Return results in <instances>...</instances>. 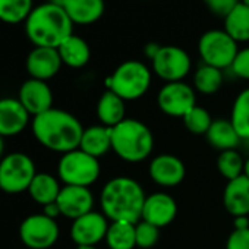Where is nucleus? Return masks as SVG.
Listing matches in <instances>:
<instances>
[{"label":"nucleus","mask_w":249,"mask_h":249,"mask_svg":"<svg viewBox=\"0 0 249 249\" xmlns=\"http://www.w3.org/2000/svg\"><path fill=\"white\" fill-rule=\"evenodd\" d=\"M31 129L43 147L62 154L78 150L84 134L81 122L72 113L54 107L36 116Z\"/></svg>","instance_id":"obj_1"},{"label":"nucleus","mask_w":249,"mask_h":249,"mask_svg":"<svg viewBox=\"0 0 249 249\" xmlns=\"http://www.w3.org/2000/svg\"><path fill=\"white\" fill-rule=\"evenodd\" d=\"M145 198L147 195L142 186L135 179L116 176L101 189V213L110 221H129L137 224L141 221Z\"/></svg>","instance_id":"obj_2"},{"label":"nucleus","mask_w":249,"mask_h":249,"mask_svg":"<svg viewBox=\"0 0 249 249\" xmlns=\"http://www.w3.org/2000/svg\"><path fill=\"white\" fill-rule=\"evenodd\" d=\"M24 25L25 34L34 47L57 49L73 34V24L65 9L52 2L36 6Z\"/></svg>","instance_id":"obj_3"},{"label":"nucleus","mask_w":249,"mask_h":249,"mask_svg":"<svg viewBox=\"0 0 249 249\" xmlns=\"http://www.w3.org/2000/svg\"><path fill=\"white\" fill-rule=\"evenodd\" d=\"M111 150L128 163H141L154 150V135L145 123L126 117L111 128Z\"/></svg>","instance_id":"obj_4"},{"label":"nucleus","mask_w":249,"mask_h":249,"mask_svg":"<svg viewBox=\"0 0 249 249\" xmlns=\"http://www.w3.org/2000/svg\"><path fill=\"white\" fill-rule=\"evenodd\" d=\"M153 79L151 69L141 60H126L120 63L113 73L106 78V88L117 94L124 101L141 98L150 89Z\"/></svg>","instance_id":"obj_5"},{"label":"nucleus","mask_w":249,"mask_h":249,"mask_svg":"<svg viewBox=\"0 0 249 249\" xmlns=\"http://www.w3.org/2000/svg\"><path fill=\"white\" fill-rule=\"evenodd\" d=\"M57 176L65 185L89 188L100 178L98 159L84 153L79 148L69 151L59 160Z\"/></svg>","instance_id":"obj_6"},{"label":"nucleus","mask_w":249,"mask_h":249,"mask_svg":"<svg viewBox=\"0 0 249 249\" xmlns=\"http://www.w3.org/2000/svg\"><path fill=\"white\" fill-rule=\"evenodd\" d=\"M237 52V43L224 30H208L198 40V54L202 63L221 71L230 69Z\"/></svg>","instance_id":"obj_7"},{"label":"nucleus","mask_w":249,"mask_h":249,"mask_svg":"<svg viewBox=\"0 0 249 249\" xmlns=\"http://www.w3.org/2000/svg\"><path fill=\"white\" fill-rule=\"evenodd\" d=\"M36 175V164L25 153H11L0 160V189L6 194L28 191Z\"/></svg>","instance_id":"obj_8"},{"label":"nucleus","mask_w":249,"mask_h":249,"mask_svg":"<svg viewBox=\"0 0 249 249\" xmlns=\"http://www.w3.org/2000/svg\"><path fill=\"white\" fill-rule=\"evenodd\" d=\"M153 72L164 82L183 81L191 69L192 60L186 50L178 46H161L157 56L151 60Z\"/></svg>","instance_id":"obj_9"},{"label":"nucleus","mask_w":249,"mask_h":249,"mask_svg":"<svg viewBox=\"0 0 249 249\" xmlns=\"http://www.w3.org/2000/svg\"><path fill=\"white\" fill-rule=\"evenodd\" d=\"M56 220L41 214L28 215L19 226V237L28 249H49L59 239Z\"/></svg>","instance_id":"obj_10"},{"label":"nucleus","mask_w":249,"mask_h":249,"mask_svg":"<svg viewBox=\"0 0 249 249\" xmlns=\"http://www.w3.org/2000/svg\"><path fill=\"white\" fill-rule=\"evenodd\" d=\"M157 104L164 114L183 117L196 106L195 89L185 81L166 82L157 94Z\"/></svg>","instance_id":"obj_11"},{"label":"nucleus","mask_w":249,"mask_h":249,"mask_svg":"<svg viewBox=\"0 0 249 249\" xmlns=\"http://www.w3.org/2000/svg\"><path fill=\"white\" fill-rule=\"evenodd\" d=\"M107 217L103 213L91 211L76 220L71 226V239L78 246H95L106 239L108 229Z\"/></svg>","instance_id":"obj_12"},{"label":"nucleus","mask_w":249,"mask_h":249,"mask_svg":"<svg viewBox=\"0 0 249 249\" xmlns=\"http://www.w3.org/2000/svg\"><path fill=\"white\" fill-rule=\"evenodd\" d=\"M150 179L163 188H173L183 182L186 167L183 161L173 154H159L148 166Z\"/></svg>","instance_id":"obj_13"},{"label":"nucleus","mask_w":249,"mask_h":249,"mask_svg":"<svg viewBox=\"0 0 249 249\" xmlns=\"http://www.w3.org/2000/svg\"><path fill=\"white\" fill-rule=\"evenodd\" d=\"M178 215V204L175 198L166 192H154L145 198L141 220L163 229L173 223Z\"/></svg>","instance_id":"obj_14"},{"label":"nucleus","mask_w":249,"mask_h":249,"mask_svg":"<svg viewBox=\"0 0 249 249\" xmlns=\"http://www.w3.org/2000/svg\"><path fill=\"white\" fill-rule=\"evenodd\" d=\"M62 65L63 63L57 49L52 47H34L25 60L28 75L34 79L46 82L59 73Z\"/></svg>","instance_id":"obj_15"},{"label":"nucleus","mask_w":249,"mask_h":249,"mask_svg":"<svg viewBox=\"0 0 249 249\" xmlns=\"http://www.w3.org/2000/svg\"><path fill=\"white\" fill-rule=\"evenodd\" d=\"M56 202L60 208L62 215L76 220L92 211L94 195L89 191V188L65 185L60 189V194Z\"/></svg>","instance_id":"obj_16"},{"label":"nucleus","mask_w":249,"mask_h":249,"mask_svg":"<svg viewBox=\"0 0 249 249\" xmlns=\"http://www.w3.org/2000/svg\"><path fill=\"white\" fill-rule=\"evenodd\" d=\"M18 100L34 117L53 108V92L46 81L27 79L19 88Z\"/></svg>","instance_id":"obj_17"},{"label":"nucleus","mask_w":249,"mask_h":249,"mask_svg":"<svg viewBox=\"0 0 249 249\" xmlns=\"http://www.w3.org/2000/svg\"><path fill=\"white\" fill-rule=\"evenodd\" d=\"M30 113L18 98L0 100V135L15 137L21 134L30 123Z\"/></svg>","instance_id":"obj_18"},{"label":"nucleus","mask_w":249,"mask_h":249,"mask_svg":"<svg viewBox=\"0 0 249 249\" xmlns=\"http://www.w3.org/2000/svg\"><path fill=\"white\" fill-rule=\"evenodd\" d=\"M223 205L233 217L249 215V179L245 175L227 182L223 191Z\"/></svg>","instance_id":"obj_19"},{"label":"nucleus","mask_w":249,"mask_h":249,"mask_svg":"<svg viewBox=\"0 0 249 249\" xmlns=\"http://www.w3.org/2000/svg\"><path fill=\"white\" fill-rule=\"evenodd\" d=\"M73 25H91L101 19L106 11L104 0H66L62 6Z\"/></svg>","instance_id":"obj_20"},{"label":"nucleus","mask_w":249,"mask_h":249,"mask_svg":"<svg viewBox=\"0 0 249 249\" xmlns=\"http://www.w3.org/2000/svg\"><path fill=\"white\" fill-rule=\"evenodd\" d=\"M79 150L95 159L106 156L111 150V128L104 124H92L84 129Z\"/></svg>","instance_id":"obj_21"},{"label":"nucleus","mask_w":249,"mask_h":249,"mask_svg":"<svg viewBox=\"0 0 249 249\" xmlns=\"http://www.w3.org/2000/svg\"><path fill=\"white\" fill-rule=\"evenodd\" d=\"M57 52L60 54L62 63L72 68L81 69L84 68L91 59V49L88 43L79 36H69L59 47Z\"/></svg>","instance_id":"obj_22"},{"label":"nucleus","mask_w":249,"mask_h":249,"mask_svg":"<svg viewBox=\"0 0 249 249\" xmlns=\"http://www.w3.org/2000/svg\"><path fill=\"white\" fill-rule=\"evenodd\" d=\"M124 100L120 98L117 94H114L110 89H106L98 103H97V116L101 122V124L107 128H114L122 120H124Z\"/></svg>","instance_id":"obj_23"},{"label":"nucleus","mask_w":249,"mask_h":249,"mask_svg":"<svg viewBox=\"0 0 249 249\" xmlns=\"http://www.w3.org/2000/svg\"><path fill=\"white\" fill-rule=\"evenodd\" d=\"M207 141L211 147L227 151V150H236V147L240 144V137L237 135L234 126L231 124L230 119H215L213 120L211 126L207 132Z\"/></svg>","instance_id":"obj_24"},{"label":"nucleus","mask_w":249,"mask_h":249,"mask_svg":"<svg viewBox=\"0 0 249 249\" xmlns=\"http://www.w3.org/2000/svg\"><path fill=\"white\" fill-rule=\"evenodd\" d=\"M60 185L59 180L50 175V173H37L34 180L31 182L28 188L30 196L40 205H47L57 201V196L60 194Z\"/></svg>","instance_id":"obj_25"},{"label":"nucleus","mask_w":249,"mask_h":249,"mask_svg":"<svg viewBox=\"0 0 249 249\" xmlns=\"http://www.w3.org/2000/svg\"><path fill=\"white\" fill-rule=\"evenodd\" d=\"M224 31L236 41L246 43L249 41V6L239 3L224 19Z\"/></svg>","instance_id":"obj_26"},{"label":"nucleus","mask_w":249,"mask_h":249,"mask_svg":"<svg viewBox=\"0 0 249 249\" xmlns=\"http://www.w3.org/2000/svg\"><path fill=\"white\" fill-rule=\"evenodd\" d=\"M104 240L108 249H134L137 246L135 224L129 221H111Z\"/></svg>","instance_id":"obj_27"},{"label":"nucleus","mask_w":249,"mask_h":249,"mask_svg":"<svg viewBox=\"0 0 249 249\" xmlns=\"http://www.w3.org/2000/svg\"><path fill=\"white\" fill-rule=\"evenodd\" d=\"M223 81V71L205 63L199 65L194 72V89L204 95L215 94L221 88Z\"/></svg>","instance_id":"obj_28"},{"label":"nucleus","mask_w":249,"mask_h":249,"mask_svg":"<svg viewBox=\"0 0 249 249\" xmlns=\"http://www.w3.org/2000/svg\"><path fill=\"white\" fill-rule=\"evenodd\" d=\"M230 122L240 140H249V87L236 95L231 106Z\"/></svg>","instance_id":"obj_29"},{"label":"nucleus","mask_w":249,"mask_h":249,"mask_svg":"<svg viewBox=\"0 0 249 249\" xmlns=\"http://www.w3.org/2000/svg\"><path fill=\"white\" fill-rule=\"evenodd\" d=\"M34 8V0H0V21L8 25L25 22Z\"/></svg>","instance_id":"obj_30"},{"label":"nucleus","mask_w":249,"mask_h":249,"mask_svg":"<svg viewBox=\"0 0 249 249\" xmlns=\"http://www.w3.org/2000/svg\"><path fill=\"white\" fill-rule=\"evenodd\" d=\"M245 160L236 150H227L221 151L217 159V169L220 175L229 180H233L243 175Z\"/></svg>","instance_id":"obj_31"},{"label":"nucleus","mask_w":249,"mask_h":249,"mask_svg":"<svg viewBox=\"0 0 249 249\" xmlns=\"http://www.w3.org/2000/svg\"><path fill=\"white\" fill-rule=\"evenodd\" d=\"M182 120L185 128L194 135H207L213 123V117L208 110L199 106H195L189 113L182 117Z\"/></svg>","instance_id":"obj_32"},{"label":"nucleus","mask_w":249,"mask_h":249,"mask_svg":"<svg viewBox=\"0 0 249 249\" xmlns=\"http://www.w3.org/2000/svg\"><path fill=\"white\" fill-rule=\"evenodd\" d=\"M135 237H137V246L141 249H151L156 246L160 237V229L141 220L135 224Z\"/></svg>","instance_id":"obj_33"},{"label":"nucleus","mask_w":249,"mask_h":249,"mask_svg":"<svg viewBox=\"0 0 249 249\" xmlns=\"http://www.w3.org/2000/svg\"><path fill=\"white\" fill-rule=\"evenodd\" d=\"M230 71L234 76L249 81V47L239 49V52L230 66Z\"/></svg>","instance_id":"obj_34"},{"label":"nucleus","mask_w":249,"mask_h":249,"mask_svg":"<svg viewBox=\"0 0 249 249\" xmlns=\"http://www.w3.org/2000/svg\"><path fill=\"white\" fill-rule=\"evenodd\" d=\"M207 9L223 19L240 3V0H202Z\"/></svg>","instance_id":"obj_35"},{"label":"nucleus","mask_w":249,"mask_h":249,"mask_svg":"<svg viewBox=\"0 0 249 249\" xmlns=\"http://www.w3.org/2000/svg\"><path fill=\"white\" fill-rule=\"evenodd\" d=\"M226 249H249V229L233 230L226 240Z\"/></svg>","instance_id":"obj_36"},{"label":"nucleus","mask_w":249,"mask_h":249,"mask_svg":"<svg viewBox=\"0 0 249 249\" xmlns=\"http://www.w3.org/2000/svg\"><path fill=\"white\" fill-rule=\"evenodd\" d=\"M43 214L47 215V217H50V218H53V220H56L59 215H62L57 202H52V204L44 205V207H43Z\"/></svg>","instance_id":"obj_37"},{"label":"nucleus","mask_w":249,"mask_h":249,"mask_svg":"<svg viewBox=\"0 0 249 249\" xmlns=\"http://www.w3.org/2000/svg\"><path fill=\"white\" fill-rule=\"evenodd\" d=\"M160 49H161V46L157 44V43H154V41L147 43L145 47H144V54H145L150 60H153V59L157 56V53L160 52Z\"/></svg>","instance_id":"obj_38"},{"label":"nucleus","mask_w":249,"mask_h":249,"mask_svg":"<svg viewBox=\"0 0 249 249\" xmlns=\"http://www.w3.org/2000/svg\"><path fill=\"white\" fill-rule=\"evenodd\" d=\"M249 229V215H239L233 218V230Z\"/></svg>","instance_id":"obj_39"},{"label":"nucleus","mask_w":249,"mask_h":249,"mask_svg":"<svg viewBox=\"0 0 249 249\" xmlns=\"http://www.w3.org/2000/svg\"><path fill=\"white\" fill-rule=\"evenodd\" d=\"M243 175L249 179V157L245 160V167H243Z\"/></svg>","instance_id":"obj_40"},{"label":"nucleus","mask_w":249,"mask_h":249,"mask_svg":"<svg viewBox=\"0 0 249 249\" xmlns=\"http://www.w3.org/2000/svg\"><path fill=\"white\" fill-rule=\"evenodd\" d=\"M3 150H5V144H3V137L0 135V160H2V156H3Z\"/></svg>","instance_id":"obj_41"},{"label":"nucleus","mask_w":249,"mask_h":249,"mask_svg":"<svg viewBox=\"0 0 249 249\" xmlns=\"http://www.w3.org/2000/svg\"><path fill=\"white\" fill-rule=\"evenodd\" d=\"M49 2H52V3H54L57 6H63V3L66 2V0H49Z\"/></svg>","instance_id":"obj_42"},{"label":"nucleus","mask_w":249,"mask_h":249,"mask_svg":"<svg viewBox=\"0 0 249 249\" xmlns=\"http://www.w3.org/2000/svg\"><path fill=\"white\" fill-rule=\"evenodd\" d=\"M76 249H97L95 246H78Z\"/></svg>","instance_id":"obj_43"},{"label":"nucleus","mask_w":249,"mask_h":249,"mask_svg":"<svg viewBox=\"0 0 249 249\" xmlns=\"http://www.w3.org/2000/svg\"><path fill=\"white\" fill-rule=\"evenodd\" d=\"M240 2H242V3H245V5H248V6H249V0H240Z\"/></svg>","instance_id":"obj_44"}]
</instances>
